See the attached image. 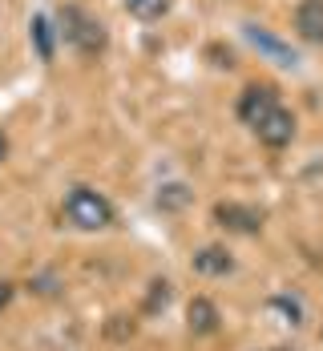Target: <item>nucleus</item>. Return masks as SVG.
<instances>
[{"label":"nucleus","mask_w":323,"mask_h":351,"mask_svg":"<svg viewBox=\"0 0 323 351\" xmlns=\"http://www.w3.org/2000/svg\"><path fill=\"white\" fill-rule=\"evenodd\" d=\"M61 218L69 222L73 230H81V234H97V230L113 226V206H109L106 194H97L93 186H73L65 194V202H61Z\"/></svg>","instance_id":"f257e3e1"},{"label":"nucleus","mask_w":323,"mask_h":351,"mask_svg":"<svg viewBox=\"0 0 323 351\" xmlns=\"http://www.w3.org/2000/svg\"><path fill=\"white\" fill-rule=\"evenodd\" d=\"M61 36L69 40L77 53H85V57H93V53L106 49V29H101V21L89 16V12L77 8V4H65V8H61Z\"/></svg>","instance_id":"f03ea898"},{"label":"nucleus","mask_w":323,"mask_h":351,"mask_svg":"<svg viewBox=\"0 0 323 351\" xmlns=\"http://www.w3.org/2000/svg\"><path fill=\"white\" fill-rule=\"evenodd\" d=\"M215 222L226 230V234H259L263 230V210L251 206V202H235V198H226V202H215Z\"/></svg>","instance_id":"7ed1b4c3"},{"label":"nucleus","mask_w":323,"mask_h":351,"mask_svg":"<svg viewBox=\"0 0 323 351\" xmlns=\"http://www.w3.org/2000/svg\"><path fill=\"white\" fill-rule=\"evenodd\" d=\"M275 109H279V93H275L271 85H251V89H243V97H239V121L251 125V130H259Z\"/></svg>","instance_id":"20e7f679"},{"label":"nucleus","mask_w":323,"mask_h":351,"mask_svg":"<svg viewBox=\"0 0 323 351\" xmlns=\"http://www.w3.org/2000/svg\"><path fill=\"white\" fill-rule=\"evenodd\" d=\"M190 267H194V275H202V279H226V275H235V254L222 243H211V246H198V250L190 254Z\"/></svg>","instance_id":"39448f33"},{"label":"nucleus","mask_w":323,"mask_h":351,"mask_svg":"<svg viewBox=\"0 0 323 351\" xmlns=\"http://www.w3.org/2000/svg\"><path fill=\"white\" fill-rule=\"evenodd\" d=\"M254 138L263 141L267 149H287L291 141H295V113L279 106L259 130H254Z\"/></svg>","instance_id":"423d86ee"},{"label":"nucleus","mask_w":323,"mask_h":351,"mask_svg":"<svg viewBox=\"0 0 323 351\" xmlns=\"http://www.w3.org/2000/svg\"><path fill=\"white\" fill-rule=\"evenodd\" d=\"M186 327H190L194 335H215L218 327H222V311H218V303L211 295H194V299H190V307H186Z\"/></svg>","instance_id":"0eeeda50"},{"label":"nucleus","mask_w":323,"mask_h":351,"mask_svg":"<svg viewBox=\"0 0 323 351\" xmlns=\"http://www.w3.org/2000/svg\"><path fill=\"white\" fill-rule=\"evenodd\" d=\"M295 29L303 40H323V0H303L295 8Z\"/></svg>","instance_id":"6e6552de"},{"label":"nucleus","mask_w":323,"mask_h":351,"mask_svg":"<svg viewBox=\"0 0 323 351\" xmlns=\"http://www.w3.org/2000/svg\"><path fill=\"white\" fill-rule=\"evenodd\" d=\"M190 202H194V190H190L186 182H166V186H158V198H154V206L162 214H182Z\"/></svg>","instance_id":"1a4fd4ad"},{"label":"nucleus","mask_w":323,"mask_h":351,"mask_svg":"<svg viewBox=\"0 0 323 351\" xmlns=\"http://www.w3.org/2000/svg\"><path fill=\"white\" fill-rule=\"evenodd\" d=\"M121 4H125V12L138 16V21H162V16L170 12V0H121Z\"/></svg>","instance_id":"9d476101"},{"label":"nucleus","mask_w":323,"mask_h":351,"mask_svg":"<svg viewBox=\"0 0 323 351\" xmlns=\"http://www.w3.org/2000/svg\"><path fill=\"white\" fill-rule=\"evenodd\" d=\"M247 36H251L259 49H267V53H271L275 61H283V65H295V53H291V49H283V45L275 40V36H267L263 29H259V25H247Z\"/></svg>","instance_id":"9b49d317"},{"label":"nucleus","mask_w":323,"mask_h":351,"mask_svg":"<svg viewBox=\"0 0 323 351\" xmlns=\"http://www.w3.org/2000/svg\"><path fill=\"white\" fill-rule=\"evenodd\" d=\"M33 45H36V57L40 61H53L57 45H53V25L45 16H33Z\"/></svg>","instance_id":"f8f14e48"},{"label":"nucleus","mask_w":323,"mask_h":351,"mask_svg":"<svg viewBox=\"0 0 323 351\" xmlns=\"http://www.w3.org/2000/svg\"><path fill=\"white\" fill-rule=\"evenodd\" d=\"M170 295H174V282L170 279H154L149 282V295H145V315L166 311V307H170Z\"/></svg>","instance_id":"ddd939ff"},{"label":"nucleus","mask_w":323,"mask_h":351,"mask_svg":"<svg viewBox=\"0 0 323 351\" xmlns=\"http://www.w3.org/2000/svg\"><path fill=\"white\" fill-rule=\"evenodd\" d=\"M271 311H279L283 323H291V327H299V323H303V303H299V299H291V295H275V299H271Z\"/></svg>","instance_id":"4468645a"},{"label":"nucleus","mask_w":323,"mask_h":351,"mask_svg":"<svg viewBox=\"0 0 323 351\" xmlns=\"http://www.w3.org/2000/svg\"><path fill=\"white\" fill-rule=\"evenodd\" d=\"M134 331H138L134 315H113V319L106 323V335H109V339H130Z\"/></svg>","instance_id":"2eb2a0df"},{"label":"nucleus","mask_w":323,"mask_h":351,"mask_svg":"<svg viewBox=\"0 0 323 351\" xmlns=\"http://www.w3.org/2000/svg\"><path fill=\"white\" fill-rule=\"evenodd\" d=\"M29 291H36V295H57V291H61V279H57L53 271H45V275L29 279Z\"/></svg>","instance_id":"dca6fc26"},{"label":"nucleus","mask_w":323,"mask_h":351,"mask_svg":"<svg viewBox=\"0 0 323 351\" xmlns=\"http://www.w3.org/2000/svg\"><path fill=\"white\" fill-rule=\"evenodd\" d=\"M12 295H16V282H12V279H0V311L12 303Z\"/></svg>","instance_id":"f3484780"},{"label":"nucleus","mask_w":323,"mask_h":351,"mask_svg":"<svg viewBox=\"0 0 323 351\" xmlns=\"http://www.w3.org/2000/svg\"><path fill=\"white\" fill-rule=\"evenodd\" d=\"M4 158H8V138H4V130H0V166H4Z\"/></svg>","instance_id":"a211bd4d"},{"label":"nucleus","mask_w":323,"mask_h":351,"mask_svg":"<svg viewBox=\"0 0 323 351\" xmlns=\"http://www.w3.org/2000/svg\"><path fill=\"white\" fill-rule=\"evenodd\" d=\"M271 351H291V348H271Z\"/></svg>","instance_id":"6ab92c4d"}]
</instances>
